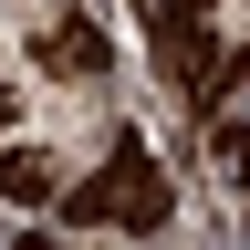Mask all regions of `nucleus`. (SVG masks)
Returning a JSON list of instances; mask_svg holds the SVG:
<instances>
[{
    "label": "nucleus",
    "mask_w": 250,
    "mask_h": 250,
    "mask_svg": "<svg viewBox=\"0 0 250 250\" xmlns=\"http://www.w3.org/2000/svg\"><path fill=\"white\" fill-rule=\"evenodd\" d=\"M104 177H115V219H125L136 240L167 229V208H177V198H167V167H156L136 136H115V167H104Z\"/></svg>",
    "instance_id": "obj_1"
},
{
    "label": "nucleus",
    "mask_w": 250,
    "mask_h": 250,
    "mask_svg": "<svg viewBox=\"0 0 250 250\" xmlns=\"http://www.w3.org/2000/svg\"><path fill=\"white\" fill-rule=\"evenodd\" d=\"M156 62H167V83H188V104H198V94H208V73H219L208 21H167V11H156Z\"/></svg>",
    "instance_id": "obj_2"
},
{
    "label": "nucleus",
    "mask_w": 250,
    "mask_h": 250,
    "mask_svg": "<svg viewBox=\"0 0 250 250\" xmlns=\"http://www.w3.org/2000/svg\"><path fill=\"white\" fill-rule=\"evenodd\" d=\"M0 198H21V208L62 198V156H42V146H11V156H0Z\"/></svg>",
    "instance_id": "obj_3"
},
{
    "label": "nucleus",
    "mask_w": 250,
    "mask_h": 250,
    "mask_svg": "<svg viewBox=\"0 0 250 250\" xmlns=\"http://www.w3.org/2000/svg\"><path fill=\"white\" fill-rule=\"evenodd\" d=\"M42 62H52V73H104L115 42H104L94 21H52V31H42Z\"/></svg>",
    "instance_id": "obj_4"
},
{
    "label": "nucleus",
    "mask_w": 250,
    "mask_h": 250,
    "mask_svg": "<svg viewBox=\"0 0 250 250\" xmlns=\"http://www.w3.org/2000/svg\"><path fill=\"white\" fill-rule=\"evenodd\" d=\"M62 219H73V229H94V219H115V177L94 167L83 188H62Z\"/></svg>",
    "instance_id": "obj_5"
},
{
    "label": "nucleus",
    "mask_w": 250,
    "mask_h": 250,
    "mask_svg": "<svg viewBox=\"0 0 250 250\" xmlns=\"http://www.w3.org/2000/svg\"><path fill=\"white\" fill-rule=\"evenodd\" d=\"M219 156L240 167V188H250V125H219Z\"/></svg>",
    "instance_id": "obj_6"
},
{
    "label": "nucleus",
    "mask_w": 250,
    "mask_h": 250,
    "mask_svg": "<svg viewBox=\"0 0 250 250\" xmlns=\"http://www.w3.org/2000/svg\"><path fill=\"white\" fill-rule=\"evenodd\" d=\"M156 11H167V21H208L219 0H156Z\"/></svg>",
    "instance_id": "obj_7"
},
{
    "label": "nucleus",
    "mask_w": 250,
    "mask_h": 250,
    "mask_svg": "<svg viewBox=\"0 0 250 250\" xmlns=\"http://www.w3.org/2000/svg\"><path fill=\"white\" fill-rule=\"evenodd\" d=\"M11 250H62V240H52V229H21V240H11Z\"/></svg>",
    "instance_id": "obj_8"
},
{
    "label": "nucleus",
    "mask_w": 250,
    "mask_h": 250,
    "mask_svg": "<svg viewBox=\"0 0 250 250\" xmlns=\"http://www.w3.org/2000/svg\"><path fill=\"white\" fill-rule=\"evenodd\" d=\"M11 115H21V94H11V83H0V125H11Z\"/></svg>",
    "instance_id": "obj_9"
}]
</instances>
